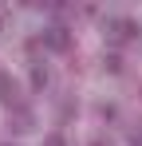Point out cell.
Segmentation results:
<instances>
[{
    "label": "cell",
    "instance_id": "6da1fadb",
    "mask_svg": "<svg viewBox=\"0 0 142 146\" xmlns=\"http://www.w3.org/2000/svg\"><path fill=\"white\" fill-rule=\"evenodd\" d=\"M103 32H107L111 44H130V40L138 36V24H134L130 16H111V20L103 24Z\"/></svg>",
    "mask_w": 142,
    "mask_h": 146
},
{
    "label": "cell",
    "instance_id": "7a4b0ae2",
    "mask_svg": "<svg viewBox=\"0 0 142 146\" xmlns=\"http://www.w3.org/2000/svg\"><path fill=\"white\" fill-rule=\"evenodd\" d=\"M44 44H47L51 51H67V48H71V32H67L63 24H55V28L44 32Z\"/></svg>",
    "mask_w": 142,
    "mask_h": 146
},
{
    "label": "cell",
    "instance_id": "3957f363",
    "mask_svg": "<svg viewBox=\"0 0 142 146\" xmlns=\"http://www.w3.org/2000/svg\"><path fill=\"white\" fill-rule=\"evenodd\" d=\"M8 126H12V130H32V111H28V107H16V111L8 115Z\"/></svg>",
    "mask_w": 142,
    "mask_h": 146
},
{
    "label": "cell",
    "instance_id": "277c9868",
    "mask_svg": "<svg viewBox=\"0 0 142 146\" xmlns=\"http://www.w3.org/2000/svg\"><path fill=\"white\" fill-rule=\"evenodd\" d=\"M0 103H16V79L8 71H0Z\"/></svg>",
    "mask_w": 142,
    "mask_h": 146
},
{
    "label": "cell",
    "instance_id": "5b68a950",
    "mask_svg": "<svg viewBox=\"0 0 142 146\" xmlns=\"http://www.w3.org/2000/svg\"><path fill=\"white\" fill-rule=\"evenodd\" d=\"M32 87H36V91L47 87V71H44V67H32Z\"/></svg>",
    "mask_w": 142,
    "mask_h": 146
},
{
    "label": "cell",
    "instance_id": "8992f818",
    "mask_svg": "<svg viewBox=\"0 0 142 146\" xmlns=\"http://www.w3.org/2000/svg\"><path fill=\"white\" fill-rule=\"evenodd\" d=\"M44 146H63V138H59V134H47V138H44Z\"/></svg>",
    "mask_w": 142,
    "mask_h": 146
},
{
    "label": "cell",
    "instance_id": "52a82bcc",
    "mask_svg": "<svg viewBox=\"0 0 142 146\" xmlns=\"http://www.w3.org/2000/svg\"><path fill=\"white\" fill-rule=\"evenodd\" d=\"M91 146H103V142H91Z\"/></svg>",
    "mask_w": 142,
    "mask_h": 146
}]
</instances>
